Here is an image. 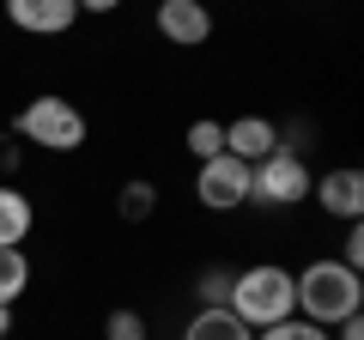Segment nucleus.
<instances>
[{
	"mask_svg": "<svg viewBox=\"0 0 364 340\" xmlns=\"http://www.w3.org/2000/svg\"><path fill=\"white\" fill-rule=\"evenodd\" d=\"M291 280H298V316L316 322V328H334V322H346V316L364 310V280L346 262H334V255H316Z\"/></svg>",
	"mask_w": 364,
	"mask_h": 340,
	"instance_id": "obj_1",
	"label": "nucleus"
},
{
	"mask_svg": "<svg viewBox=\"0 0 364 340\" xmlns=\"http://www.w3.org/2000/svg\"><path fill=\"white\" fill-rule=\"evenodd\" d=\"M225 310L243 328H273V322H286V316H298V280L279 262H255L243 274H231V304Z\"/></svg>",
	"mask_w": 364,
	"mask_h": 340,
	"instance_id": "obj_2",
	"label": "nucleus"
},
{
	"mask_svg": "<svg viewBox=\"0 0 364 340\" xmlns=\"http://www.w3.org/2000/svg\"><path fill=\"white\" fill-rule=\"evenodd\" d=\"M85 134H91L85 128V110H79L73 97H55V92L31 97V104L13 116V140L18 146H37V152H79Z\"/></svg>",
	"mask_w": 364,
	"mask_h": 340,
	"instance_id": "obj_3",
	"label": "nucleus"
},
{
	"mask_svg": "<svg viewBox=\"0 0 364 340\" xmlns=\"http://www.w3.org/2000/svg\"><path fill=\"white\" fill-rule=\"evenodd\" d=\"M310 183L316 170L304 164V152H267L261 164H249V201L255 207H298V201H310Z\"/></svg>",
	"mask_w": 364,
	"mask_h": 340,
	"instance_id": "obj_4",
	"label": "nucleus"
},
{
	"mask_svg": "<svg viewBox=\"0 0 364 340\" xmlns=\"http://www.w3.org/2000/svg\"><path fill=\"white\" fill-rule=\"evenodd\" d=\"M195 201H200L207 213H237V207H249V164H243V158H231V152L207 158V164L195 170Z\"/></svg>",
	"mask_w": 364,
	"mask_h": 340,
	"instance_id": "obj_5",
	"label": "nucleus"
},
{
	"mask_svg": "<svg viewBox=\"0 0 364 340\" xmlns=\"http://www.w3.org/2000/svg\"><path fill=\"white\" fill-rule=\"evenodd\" d=\"M310 201L328 213V219H364V170L358 164H334V170H322L310 183Z\"/></svg>",
	"mask_w": 364,
	"mask_h": 340,
	"instance_id": "obj_6",
	"label": "nucleus"
},
{
	"mask_svg": "<svg viewBox=\"0 0 364 340\" xmlns=\"http://www.w3.org/2000/svg\"><path fill=\"white\" fill-rule=\"evenodd\" d=\"M158 37L170 49H200L213 37V6L207 0H158Z\"/></svg>",
	"mask_w": 364,
	"mask_h": 340,
	"instance_id": "obj_7",
	"label": "nucleus"
},
{
	"mask_svg": "<svg viewBox=\"0 0 364 340\" xmlns=\"http://www.w3.org/2000/svg\"><path fill=\"white\" fill-rule=\"evenodd\" d=\"M6 18L25 37H67L79 25V0H6Z\"/></svg>",
	"mask_w": 364,
	"mask_h": 340,
	"instance_id": "obj_8",
	"label": "nucleus"
},
{
	"mask_svg": "<svg viewBox=\"0 0 364 340\" xmlns=\"http://www.w3.org/2000/svg\"><path fill=\"white\" fill-rule=\"evenodd\" d=\"M225 152L243 158V164H261L267 152H279V128L267 116H237V122H225Z\"/></svg>",
	"mask_w": 364,
	"mask_h": 340,
	"instance_id": "obj_9",
	"label": "nucleus"
},
{
	"mask_svg": "<svg viewBox=\"0 0 364 340\" xmlns=\"http://www.w3.org/2000/svg\"><path fill=\"white\" fill-rule=\"evenodd\" d=\"M31 231H37V201L25 188L0 183V249H18Z\"/></svg>",
	"mask_w": 364,
	"mask_h": 340,
	"instance_id": "obj_10",
	"label": "nucleus"
},
{
	"mask_svg": "<svg viewBox=\"0 0 364 340\" xmlns=\"http://www.w3.org/2000/svg\"><path fill=\"white\" fill-rule=\"evenodd\" d=\"M182 340H255V328H243L231 310H195Z\"/></svg>",
	"mask_w": 364,
	"mask_h": 340,
	"instance_id": "obj_11",
	"label": "nucleus"
},
{
	"mask_svg": "<svg viewBox=\"0 0 364 340\" xmlns=\"http://www.w3.org/2000/svg\"><path fill=\"white\" fill-rule=\"evenodd\" d=\"M25 292H31V255L25 249H0V304L13 310Z\"/></svg>",
	"mask_w": 364,
	"mask_h": 340,
	"instance_id": "obj_12",
	"label": "nucleus"
},
{
	"mask_svg": "<svg viewBox=\"0 0 364 340\" xmlns=\"http://www.w3.org/2000/svg\"><path fill=\"white\" fill-rule=\"evenodd\" d=\"M182 152L195 158V164H207V158H219V152H225V122H213V116L188 122V134H182Z\"/></svg>",
	"mask_w": 364,
	"mask_h": 340,
	"instance_id": "obj_13",
	"label": "nucleus"
},
{
	"mask_svg": "<svg viewBox=\"0 0 364 340\" xmlns=\"http://www.w3.org/2000/svg\"><path fill=\"white\" fill-rule=\"evenodd\" d=\"M116 213H122L128 225H146V219L158 213V188L146 183V176H134V183H122V195H116Z\"/></svg>",
	"mask_w": 364,
	"mask_h": 340,
	"instance_id": "obj_14",
	"label": "nucleus"
},
{
	"mask_svg": "<svg viewBox=\"0 0 364 340\" xmlns=\"http://www.w3.org/2000/svg\"><path fill=\"white\" fill-rule=\"evenodd\" d=\"M195 298H200V310H225L231 304V267H207L195 280Z\"/></svg>",
	"mask_w": 364,
	"mask_h": 340,
	"instance_id": "obj_15",
	"label": "nucleus"
},
{
	"mask_svg": "<svg viewBox=\"0 0 364 340\" xmlns=\"http://www.w3.org/2000/svg\"><path fill=\"white\" fill-rule=\"evenodd\" d=\"M255 340H334V334L304 322V316H286V322H273V328H255Z\"/></svg>",
	"mask_w": 364,
	"mask_h": 340,
	"instance_id": "obj_16",
	"label": "nucleus"
},
{
	"mask_svg": "<svg viewBox=\"0 0 364 340\" xmlns=\"http://www.w3.org/2000/svg\"><path fill=\"white\" fill-rule=\"evenodd\" d=\"M104 340H146V316L140 310H109L104 316Z\"/></svg>",
	"mask_w": 364,
	"mask_h": 340,
	"instance_id": "obj_17",
	"label": "nucleus"
},
{
	"mask_svg": "<svg viewBox=\"0 0 364 340\" xmlns=\"http://www.w3.org/2000/svg\"><path fill=\"white\" fill-rule=\"evenodd\" d=\"M334 262H346L352 274H358V267H364V225H358V219L346 225V237H340V255H334Z\"/></svg>",
	"mask_w": 364,
	"mask_h": 340,
	"instance_id": "obj_18",
	"label": "nucleus"
},
{
	"mask_svg": "<svg viewBox=\"0 0 364 340\" xmlns=\"http://www.w3.org/2000/svg\"><path fill=\"white\" fill-rule=\"evenodd\" d=\"M25 164V152H18V140H0V170H18Z\"/></svg>",
	"mask_w": 364,
	"mask_h": 340,
	"instance_id": "obj_19",
	"label": "nucleus"
},
{
	"mask_svg": "<svg viewBox=\"0 0 364 340\" xmlns=\"http://www.w3.org/2000/svg\"><path fill=\"white\" fill-rule=\"evenodd\" d=\"M122 0H79V13H91V18H104V13H116Z\"/></svg>",
	"mask_w": 364,
	"mask_h": 340,
	"instance_id": "obj_20",
	"label": "nucleus"
},
{
	"mask_svg": "<svg viewBox=\"0 0 364 340\" xmlns=\"http://www.w3.org/2000/svg\"><path fill=\"white\" fill-rule=\"evenodd\" d=\"M13 334V310H6V304H0V340Z\"/></svg>",
	"mask_w": 364,
	"mask_h": 340,
	"instance_id": "obj_21",
	"label": "nucleus"
}]
</instances>
